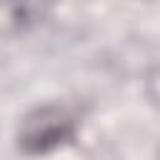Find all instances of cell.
I'll return each instance as SVG.
<instances>
[{
    "label": "cell",
    "mask_w": 160,
    "mask_h": 160,
    "mask_svg": "<svg viewBox=\"0 0 160 160\" xmlns=\"http://www.w3.org/2000/svg\"><path fill=\"white\" fill-rule=\"evenodd\" d=\"M80 118L65 102H42L30 108L15 130V148L25 158H45L70 145L78 135Z\"/></svg>",
    "instance_id": "obj_1"
},
{
    "label": "cell",
    "mask_w": 160,
    "mask_h": 160,
    "mask_svg": "<svg viewBox=\"0 0 160 160\" xmlns=\"http://www.w3.org/2000/svg\"><path fill=\"white\" fill-rule=\"evenodd\" d=\"M142 95L155 110H160V62H152L142 72Z\"/></svg>",
    "instance_id": "obj_2"
},
{
    "label": "cell",
    "mask_w": 160,
    "mask_h": 160,
    "mask_svg": "<svg viewBox=\"0 0 160 160\" xmlns=\"http://www.w3.org/2000/svg\"><path fill=\"white\" fill-rule=\"evenodd\" d=\"M155 160H160V145H158V152H155Z\"/></svg>",
    "instance_id": "obj_3"
}]
</instances>
